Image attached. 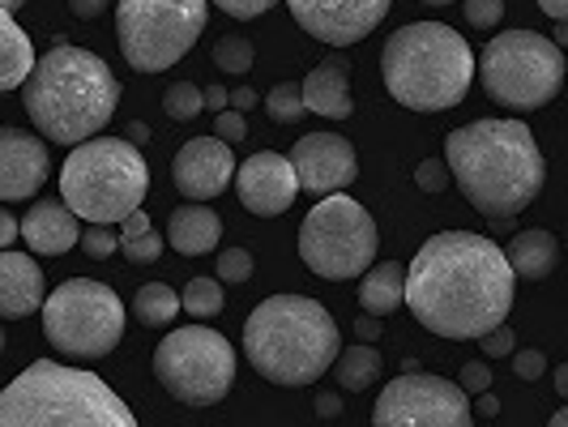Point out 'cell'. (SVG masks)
Segmentation results:
<instances>
[{
  "instance_id": "6da1fadb",
  "label": "cell",
  "mask_w": 568,
  "mask_h": 427,
  "mask_svg": "<svg viewBox=\"0 0 568 427\" xmlns=\"http://www.w3.org/2000/svg\"><path fill=\"white\" fill-rule=\"evenodd\" d=\"M513 291L517 278L496 240L475 231H440L424 240V248L410 261L402 304L436 338L466 342L505 325Z\"/></svg>"
},
{
  "instance_id": "7a4b0ae2",
  "label": "cell",
  "mask_w": 568,
  "mask_h": 427,
  "mask_svg": "<svg viewBox=\"0 0 568 427\" xmlns=\"http://www.w3.org/2000/svg\"><path fill=\"white\" fill-rule=\"evenodd\" d=\"M445 167L487 223H513L542 193L547 163L521 120H475L445 138Z\"/></svg>"
},
{
  "instance_id": "3957f363",
  "label": "cell",
  "mask_w": 568,
  "mask_h": 427,
  "mask_svg": "<svg viewBox=\"0 0 568 427\" xmlns=\"http://www.w3.org/2000/svg\"><path fill=\"white\" fill-rule=\"evenodd\" d=\"M22 103L39 138L57 145H82L108 129L120 103V82L108 60L73 48L57 34V48L34 57V69L22 82Z\"/></svg>"
},
{
  "instance_id": "277c9868",
  "label": "cell",
  "mask_w": 568,
  "mask_h": 427,
  "mask_svg": "<svg viewBox=\"0 0 568 427\" xmlns=\"http://www.w3.org/2000/svg\"><path fill=\"white\" fill-rule=\"evenodd\" d=\"M342 334L325 304L308 295H270L244 321V355L270 385H316L338 359Z\"/></svg>"
},
{
  "instance_id": "5b68a950",
  "label": "cell",
  "mask_w": 568,
  "mask_h": 427,
  "mask_svg": "<svg viewBox=\"0 0 568 427\" xmlns=\"http://www.w3.org/2000/svg\"><path fill=\"white\" fill-rule=\"evenodd\" d=\"M0 427H142L103 376L34 359L0 389Z\"/></svg>"
},
{
  "instance_id": "8992f818",
  "label": "cell",
  "mask_w": 568,
  "mask_h": 427,
  "mask_svg": "<svg viewBox=\"0 0 568 427\" xmlns=\"http://www.w3.org/2000/svg\"><path fill=\"white\" fill-rule=\"evenodd\" d=\"M385 90L410 112H449L475 85V52L445 22H410L381 52Z\"/></svg>"
},
{
  "instance_id": "52a82bcc",
  "label": "cell",
  "mask_w": 568,
  "mask_h": 427,
  "mask_svg": "<svg viewBox=\"0 0 568 427\" xmlns=\"http://www.w3.org/2000/svg\"><path fill=\"white\" fill-rule=\"evenodd\" d=\"M150 193L142 150L124 138H90L60 167V201L85 227H120Z\"/></svg>"
},
{
  "instance_id": "ba28073f",
  "label": "cell",
  "mask_w": 568,
  "mask_h": 427,
  "mask_svg": "<svg viewBox=\"0 0 568 427\" xmlns=\"http://www.w3.org/2000/svg\"><path fill=\"white\" fill-rule=\"evenodd\" d=\"M475 78L505 112H539L565 85V52L539 30H500L475 60Z\"/></svg>"
},
{
  "instance_id": "9c48e42d",
  "label": "cell",
  "mask_w": 568,
  "mask_h": 427,
  "mask_svg": "<svg viewBox=\"0 0 568 427\" xmlns=\"http://www.w3.org/2000/svg\"><path fill=\"white\" fill-rule=\"evenodd\" d=\"M43 334L64 359H108L124 338V299L108 283L69 278L43 299Z\"/></svg>"
},
{
  "instance_id": "30bf717a",
  "label": "cell",
  "mask_w": 568,
  "mask_h": 427,
  "mask_svg": "<svg viewBox=\"0 0 568 427\" xmlns=\"http://www.w3.org/2000/svg\"><path fill=\"white\" fill-rule=\"evenodd\" d=\"M210 22V0H115L120 52L138 73H168L193 52Z\"/></svg>"
},
{
  "instance_id": "8fae6325",
  "label": "cell",
  "mask_w": 568,
  "mask_h": 427,
  "mask_svg": "<svg viewBox=\"0 0 568 427\" xmlns=\"http://www.w3.org/2000/svg\"><path fill=\"white\" fill-rule=\"evenodd\" d=\"M376 248L381 235L372 214L346 193L321 197L300 223V261L329 283L359 278L368 265H376Z\"/></svg>"
},
{
  "instance_id": "7c38bea8",
  "label": "cell",
  "mask_w": 568,
  "mask_h": 427,
  "mask_svg": "<svg viewBox=\"0 0 568 427\" xmlns=\"http://www.w3.org/2000/svg\"><path fill=\"white\" fill-rule=\"evenodd\" d=\"M154 376L184 406H214L235 385V350L210 325L171 329L154 350Z\"/></svg>"
},
{
  "instance_id": "4fadbf2b",
  "label": "cell",
  "mask_w": 568,
  "mask_h": 427,
  "mask_svg": "<svg viewBox=\"0 0 568 427\" xmlns=\"http://www.w3.org/2000/svg\"><path fill=\"white\" fill-rule=\"evenodd\" d=\"M372 427H475L462 385L436 372H402L372 406Z\"/></svg>"
},
{
  "instance_id": "5bb4252c",
  "label": "cell",
  "mask_w": 568,
  "mask_h": 427,
  "mask_svg": "<svg viewBox=\"0 0 568 427\" xmlns=\"http://www.w3.org/2000/svg\"><path fill=\"white\" fill-rule=\"evenodd\" d=\"M291 167L300 180V193L313 197H329V193H346L359 180V159L355 145L338 138V133H304L291 145Z\"/></svg>"
},
{
  "instance_id": "9a60e30c",
  "label": "cell",
  "mask_w": 568,
  "mask_h": 427,
  "mask_svg": "<svg viewBox=\"0 0 568 427\" xmlns=\"http://www.w3.org/2000/svg\"><path fill=\"white\" fill-rule=\"evenodd\" d=\"M286 4H291V18L313 39L351 48L385 22L394 0H286Z\"/></svg>"
},
{
  "instance_id": "2e32d148",
  "label": "cell",
  "mask_w": 568,
  "mask_h": 427,
  "mask_svg": "<svg viewBox=\"0 0 568 427\" xmlns=\"http://www.w3.org/2000/svg\"><path fill=\"white\" fill-rule=\"evenodd\" d=\"M235 193H240L248 214L278 218V214H286V210L295 205V197H300V180H295V167H291L286 154L261 150L248 163L235 167Z\"/></svg>"
},
{
  "instance_id": "e0dca14e",
  "label": "cell",
  "mask_w": 568,
  "mask_h": 427,
  "mask_svg": "<svg viewBox=\"0 0 568 427\" xmlns=\"http://www.w3.org/2000/svg\"><path fill=\"white\" fill-rule=\"evenodd\" d=\"M171 180L189 201L205 205L210 197L227 193V184L235 180V154L219 138H193L180 145V154L171 163Z\"/></svg>"
},
{
  "instance_id": "ac0fdd59",
  "label": "cell",
  "mask_w": 568,
  "mask_h": 427,
  "mask_svg": "<svg viewBox=\"0 0 568 427\" xmlns=\"http://www.w3.org/2000/svg\"><path fill=\"white\" fill-rule=\"evenodd\" d=\"M48 175H52L48 142L13 124H0V201L34 197Z\"/></svg>"
},
{
  "instance_id": "d6986e66",
  "label": "cell",
  "mask_w": 568,
  "mask_h": 427,
  "mask_svg": "<svg viewBox=\"0 0 568 427\" xmlns=\"http://www.w3.org/2000/svg\"><path fill=\"white\" fill-rule=\"evenodd\" d=\"M18 235L27 240L30 253L60 256V253H69V248H78L82 223H78V214H73L64 201L43 197V201H34L27 214H22V223H18Z\"/></svg>"
},
{
  "instance_id": "ffe728a7",
  "label": "cell",
  "mask_w": 568,
  "mask_h": 427,
  "mask_svg": "<svg viewBox=\"0 0 568 427\" xmlns=\"http://www.w3.org/2000/svg\"><path fill=\"white\" fill-rule=\"evenodd\" d=\"M43 299H48V286H43V270L34 265V256L0 248V316L22 321L39 313Z\"/></svg>"
},
{
  "instance_id": "44dd1931",
  "label": "cell",
  "mask_w": 568,
  "mask_h": 427,
  "mask_svg": "<svg viewBox=\"0 0 568 427\" xmlns=\"http://www.w3.org/2000/svg\"><path fill=\"white\" fill-rule=\"evenodd\" d=\"M300 99H304V112L325 115V120H346L355 112V99H351V64L342 57H329L325 64H316L313 73L300 82Z\"/></svg>"
},
{
  "instance_id": "7402d4cb",
  "label": "cell",
  "mask_w": 568,
  "mask_h": 427,
  "mask_svg": "<svg viewBox=\"0 0 568 427\" xmlns=\"http://www.w3.org/2000/svg\"><path fill=\"white\" fill-rule=\"evenodd\" d=\"M168 244L175 248V253H184V256L214 253V248L223 244V218H219L210 205H201V201H189V205L171 210Z\"/></svg>"
},
{
  "instance_id": "603a6c76",
  "label": "cell",
  "mask_w": 568,
  "mask_h": 427,
  "mask_svg": "<svg viewBox=\"0 0 568 427\" xmlns=\"http://www.w3.org/2000/svg\"><path fill=\"white\" fill-rule=\"evenodd\" d=\"M505 261H509L513 278H521V283H542L556 265H560V244H556V235L551 231H517L509 240V248H500Z\"/></svg>"
},
{
  "instance_id": "cb8c5ba5",
  "label": "cell",
  "mask_w": 568,
  "mask_h": 427,
  "mask_svg": "<svg viewBox=\"0 0 568 427\" xmlns=\"http://www.w3.org/2000/svg\"><path fill=\"white\" fill-rule=\"evenodd\" d=\"M34 69V43L9 9H0V94L4 90H18Z\"/></svg>"
},
{
  "instance_id": "d4e9b609",
  "label": "cell",
  "mask_w": 568,
  "mask_h": 427,
  "mask_svg": "<svg viewBox=\"0 0 568 427\" xmlns=\"http://www.w3.org/2000/svg\"><path fill=\"white\" fill-rule=\"evenodd\" d=\"M359 278H364V283H359V304H364V313H368V316L398 313L402 283H406V270H402L398 261H381V265H368Z\"/></svg>"
},
{
  "instance_id": "484cf974",
  "label": "cell",
  "mask_w": 568,
  "mask_h": 427,
  "mask_svg": "<svg viewBox=\"0 0 568 427\" xmlns=\"http://www.w3.org/2000/svg\"><path fill=\"white\" fill-rule=\"evenodd\" d=\"M385 372V359L372 342H359V346H342L338 359H334V380H338L346 394H364L381 380Z\"/></svg>"
},
{
  "instance_id": "4316f807",
  "label": "cell",
  "mask_w": 568,
  "mask_h": 427,
  "mask_svg": "<svg viewBox=\"0 0 568 427\" xmlns=\"http://www.w3.org/2000/svg\"><path fill=\"white\" fill-rule=\"evenodd\" d=\"M133 316L145 329H163L180 316V291H171L168 283H145L133 295Z\"/></svg>"
},
{
  "instance_id": "83f0119b",
  "label": "cell",
  "mask_w": 568,
  "mask_h": 427,
  "mask_svg": "<svg viewBox=\"0 0 568 427\" xmlns=\"http://www.w3.org/2000/svg\"><path fill=\"white\" fill-rule=\"evenodd\" d=\"M223 304H227V295H223V283H219V278H193V283L180 291V313L197 316V321L219 316Z\"/></svg>"
},
{
  "instance_id": "f1b7e54d",
  "label": "cell",
  "mask_w": 568,
  "mask_h": 427,
  "mask_svg": "<svg viewBox=\"0 0 568 427\" xmlns=\"http://www.w3.org/2000/svg\"><path fill=\"white\" fill-rule=\"evenodd\" d=\"M253 39H240V34H223L219 43H214V64L231 73V78H244L248 69H253Z\"/></svg>"
},
{
  "instance_id": "f546056e",
  "label": "cell",
  "mask_w": 568,
  "mask_h": 427,
  "mask_svg": "<svg viewBox=\"0 0 568 427\" xmlns=\"http://www.w3.org/2000/svg\"><path fill=\"white\" fill-rule=\"evenodd\" d=\"M265 112H270V120L274 124H295L304 112V99H300V85L295 82H278L270 94H265Z\"/></svg>"
},
{
  "instance_id": "4dcf8cb0",
  "label": "cell",
  "mask_w": 568,
  "mask_h": 427,
  "mask_svg": "<svg viewBox=\"0 0 568 427\" xmlns=\"http://www.w3.org/2000/svg\"><path fill=\"white\" fill-rule=\"evenodd\" d=\"M163 112L171 120H193V115L205 112V103H201V85L193 82H171L168 94H163Z\"/></svg>"
},
{
  "instance_id": "1f68e13d",
  "label": "cell",
  "mask_w": 568,
  "mask_h": 427,
  "mask_svg": "<svg viewBox=\"0 0 568 427\" xmlns=\"http://www.w3.org/2000/svg\"><path fill=\"white\" fill-rule=\"evenodd\" d=\"M253 278V253L248 248H223L219 253V283H248Z\"/></svg>"
},
{
  "instance_id": "d6a6232c",
  "label": "cell",
  "mask_w": 568,
  "mask_h": 427,
  "mask_svg": "<svg viewBox=\"0 0 568 427\" xmlns=\"http://www.w3.org/2000/svg\"><path fill=\"white\" fill-rule=\"evenodd\" d=\"M78 244H82L85 256H94V261H108V256L120 248V235H115V227H85L82 235H78Z\"/></svg>"
},
{
  "instance_id": "836d02e7",
  "label": "cell",
  "mask_w": 568,
  "mask_h": 427,
  "mask_svg": "<svg viewBox=\"0 0 568 427\" xmlns=\"http://www.w3.org/2000/svg\"><path fill=\"white\" fill-rule=\"evenodd\" d=\"M462 13L475 30H491L500 27V18H505V0H466Z\"/></svg>"
},
{
  "instance_id": "e575fe53",
  "label": "cell",
  "mask_w": 568,
  "mask_h": 427,
  "mask_svg": "<svg viewBox=\"0 0 568 427\" xmlns=\"http://www.w3.org/2000/svg\"><path fill=\"white\" fill-rule=\"evenodd\" d=\"M120 248H124V261L150 265V261H159V253H163V240H159V231L150 227L145 235H138V240H120Z\"/></svg>"
},
{
  "instance_id": "d590c367",
  "label": "cell",
  "mask_w": 568,
  "mask_h": 427,
  "mask_svg": "<svg viewBox=\"0 0 568 427\" xmlns=\"http://www.w3.org/2000/svg\"><path fill=\"white\" fill-rule=\"evenodd\" d=\"M415 184H419L424 193H432V197H436V193H445L454 180H449V167H445L440 159H424V163L415 167Z\"/></svg>"
},
{
  "instance_id": "8d00e7d4",
  "label": "cell",
  "mask_w": 568,
  "mask_h": 427,
  "mask_svg": "<svg viewBox=\"0 0 568 427\" xmlns=\"http://www.w3.org/2000/svg\"><path fill=\"white\" fill-rule=\"evenodd\" d=\"M479 342V350H484L487 359H500V355H513L517 350V334H513L509 325H496L491 334H484V338H475Z\"/></svg>"
},
{
  "instance_id": "74e56055",
  "label": "cell",
  "mask_w": 568,
  "mask_h": 427,
  "mask_svg": "<svg viewBox=\"0 0 568 427\" xmlns=\"http://www.w3.org/2000/svg\"><path fill=\"white\" fill-rule=\"evenodd\" d=\"M457 385H462V394H466V398L487 394V389H491V368H487L484 359H470V364L462 368V380H457Z\"/></svg>"
},
{
  "instance_id": "f35d334b",
  "label": "cell",
  "mask_w": 568,
  "mask_h": 427,
  "mask_svg": "<svg viewBox=\"0 0 568 427\" xmlns=\"http://www.w3.org/2000/svg\"><path fill=\"white\" fill-rule=\"evenodd\" d=\"M214 138L227 145L244 142V138H248V120H244L240 112H231V108L227 112H219V120H214Z\"/></svg>"
},
{
  "instance_id": "ab89813d",
  "label": "cell",
  "mask_w": 568,
  "mask_h": 427,
  "mask_svg": "<svg viewBox=\"0 0 568 427\" xmlns=\"http://www.w3.org/2000/svg\"><path fill=\"white\" fill-rule=\"evenodd\" d=\"M214 9H223L227 18H235V22H253V18H261L274 0H210Z\"/></svg>"
},
{
  "instance_id": "60d3db41",
  "label": "cell",
  "mask_w": 568,
  "mask_h": 427,
  "mask_svg": "<svg viewBox=\"0 0 568 427\" xmlns=\"http://www.w3.org/2000/svg\"><path fill=\"white\" fill-rule=\"evenodd\" d=\"M513 372L521 380H539L542 372H547V355L542 350H513Z\"/></svg>"
},
{
  "instance_id": "b9f144b4",
  "label": "cell",
  "mask_w": 568,
  "mask_h": 427,
  "mask_svg": "<svg viewBox=\"0 0 568 427\" xmlns=\"http://www.w3.org/2000/svg\"><path fill=\"white\" fill-rule=\"evenodd\" d=\"M108 4H112V0H69V13L82 18V22H94V18L108 13Z\"/></svg>"
},
{
  "instance_id": "7bdbcfd3",
  "label": "cell",
  "mask_w": 568,
  "mask_h": 427,
  "mask_svg": "<svg viewBox=\"0 0 568 427\" xmlns=\"http://www.w3.org/2000/svg\"><path fill=\"white\" fill-rule=\"evenodd\" d=\"M313 406H316V415H321V419H338V415H342V394H334V389H321Z\"/></svg>"
},
{
  "instance_id": "ee69618b",
  "label": "cell",
  "mask_w": 568,
  "mask_h": 427,
  "mask_svg": "<svg viewBox=\"0 0 568 427\" xmlns=\"http://www.w3.org/2000/svg\"><path fill=\"white\" fill-rule=\"evenodd\" d=\"M145 231H150V218H145L142 210H133V214L120 223V231H115V235H120V240H138V235H145Z\"/></svg>"
},
{
  "instance_id": "f6af8a7d",
  "label": "cell",
  "mask_w": 568,
  "mask_h": 427,
  "mask_svg": "<svg viewBox=\"0 0 568 427\" xmlns=\"http://www.w3.org/2000/svg\"><path fill=\"white\" fill-rule=\"evenodd\" d=\"M227 108H231V112H248V108H256V90H253V85L227 90Z\"/></svg>"
},
{
  "instance_id": "bcb514c9",
  "label": "cell",
  "mask_w": 568,
  "mask_h": 427,
  "mask_svg": "<svg viewBox=\"0 0 568 427\" xmlns=\"http://www.w3.org/2000/svg\"><path fill=\"white\" fill-rule=\"evenodd\" d=\"M201 103H205V108H210V112H227V85H205V90H201Z\"/></svg>"
},
{
  "instance_id": "7dc6e473",
  "label": "cell",
  "mask_w": 568,
  "mask_h": 427,
  "mask_svg": "<svg viewBox=\"0 0 568 427\" xmlns=\"http://www.w3.org/2000/svg\"><path fill=\"white\" fill-rule=\"evenodd\" d=\"M355 334L359 342H376L385 334V325H381V316H355Z\"/></svg>"
},
{
  "instance_id": "c3c4849f",
  "label": "cell",
  "mask_w": 568,
  "mask_h": 427,
  "mask_svg": "<svg viewBox=\"0 0 568 427\" xmlns=\"http://www.w3.org/2000/svg\"><path fill=\"white\" fill-rule=\"evenodd\" d=\"M13 240H18V218L0 205V248H13Z\"/></svg>"
},
{
  "instance_id": "681fc988",
  "label": "cell",
  "mask_w": 568,
  "mask_h": 427,
  "mask_svg": "<svg viewBox=\"0 0 568 427\" xmlns=\"http://www.w3.org/2000/svg\"><path fill=\"white\" fill-rule=\"evenodd\" d=\"M539 9L551 22H568V0H539Z\"/></svg>"
},
{
  "instance_id": "f907efd6",
  "label": "cell",
  "mask_w": 568,
  "mask_h": 427,
  "mask_svg": "<svg viewBox=\"0 0 568 427\" xmlns=\"http://www.w3.org/2000/svg\"><path fill=\"white\" fill-rule=\"evenodd\" d=\"M470 415H500V401L491 398V394H475V406H470Z\"/></svg>"
},
{
  "instance_id": "816d5d0a",
  "label": "cell",
  "mask_w": 568,
  "mask_h": 427,
  "mask_svg": "<svg viewBox=\"0 0 568 427\" xmlns=\"http://www.w3.org/2000/svg\"><path fill=\"white\" fill-rule=\"evenodd\" d=\"M145 138H150V129H145V124H129V129H124V142H145Z\"/></svg>"
},
{
  "instance_id": "f5cc1de1",
  "label": "cell",
  "mask_w": 568,
  "mask_h": 427,
  "mask_svg": "<svg viewBox=\"0 0 568 427\" xmlns=\"http://www.w3.org/2000/svg\"><path fill=\"white\" fill-rule=\"evenodd\" d=\"M551 376H556V394H560V398H568V364H560Z\"/></svg>"
},
{
  "instance_id": "db71d44e",
  "label": "cell",
  "mask_w": 568,
  "mask_h": 427,
  "mask_svg": "<svg viewBox=\"0 0 568 427\" xmlns=\"http://www.w3.org/2000/svg\"><path fill=\"white\" fill-rule=\"evenodd\" d=\"M551 43L565 52V43H568V22H556V34H551Z\"/></svg>"
},
{
  "instance_id": "11a10c76",
  "label": "cell",
  "mask_w": 568,
  "mask_h": 427,
  "mask_svg": "<svg viewBox=\"0 0 568 427\" xmlns=\"http://www.w3.org/2000/svg\"><path fill=\"white\" fill-rule=\"evenodd\" d=\"M547 427H568V410H556V415H551V424Z\"/></svg>"
},
{
  "instance_id": "9f6ffc18",
  "label": "cell",
  "mask_w": 568,
  "mask_h": 427,
  "mask_svg": "<svg viewBox=\"0 0 568 427\" xmlns=\"http://www.w3.org/2000/svg\"><path fill=\"white\" fill-rule=\"evenodd\" d=\"M22 4H27V0H0V9H9V13H13V9H22Z\"/></svg>"
},
{
  "instance_id": "6f0895ef",
  "label": "cell",
  "mask_w": 568,
  "mask_h": 427,
  "mask_svg": "<svg viewBox=\"0 0 568 427\" xmlns=\"http://www.w3.org/2000/svg\"><path fill=\"white\" fill-rule=\"evenodd\" d=\"M424 4H454V0H424Z\"/></svg>"
},
{
  "instance_id": "680465c9",
  "label": "cell",
  "mask_w": 568,
  "mask_h": 427,
  "mask_svg": "<svg viewBox=\"0 0 568 427\" xmlns=\"http://www.w3.org/2000/svg\"><path fill=\"white\" fill-rule=\"evenodd\" d=\"M0 355H4V325H0Z\"/></svg>"
}]
</instances>
